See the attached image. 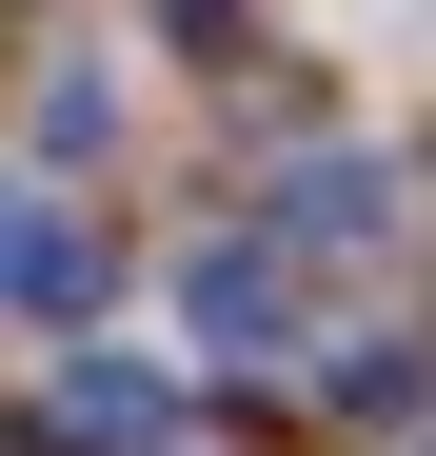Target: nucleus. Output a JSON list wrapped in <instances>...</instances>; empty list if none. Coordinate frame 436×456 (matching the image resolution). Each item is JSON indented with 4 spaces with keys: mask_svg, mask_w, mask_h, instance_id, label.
<instances>
[{
    "mask_svg": "<svg viewBox=\"0 0 436 456\" xmlns=\"http://www.w3.org/2000/svg\"><path fill=\"white\" fill-rule=\"evenodd\" d=\"M20 297H40V318H80V297H100V239H80V218H20Z\"/></svg>",
    "mask_w": 436,
    "mask_h": 456,
    "instance_id": "1",
    "label": "nucleus"
}]
</instances>
